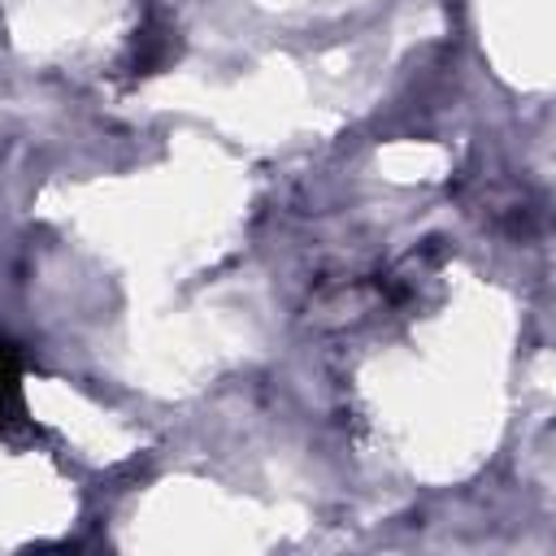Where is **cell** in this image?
<instances>
[{"label": "cell", "mask_w": 556, "mask_h": 556, "mask_svg": "<svg viewBox=\"0 0 556 556\" xmlns=\"http://www.w3.org/2000/svg\"><path fill=\"white\" fill-rule=\"evenodd\" d=\"M26 426V404H22V356L13 343L0 339V439L17 434Z\"/></svg>", "instance_id": "1"}]
</instances>
